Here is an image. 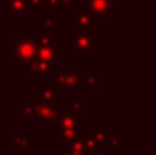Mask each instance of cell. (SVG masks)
Instances as JSON below:
<instances>
[{
  "label": "cell",
  "instance_id": "1",
  "mask_svg": "<svg viewBox=\"0 0 156 155\" xmlns=\"http://www.w3.org/2000/svg\"><path fill=\"white\" fill-rule=\"evenodd\" d=\"M38 46L34 40V37H23L15 44V58L17 61H21V67L26 68V65L37 58Z\"/></svg>",
  "mask_w": 156,
  "mask_h": 155
},
{
  "label": "cell",
  "instance_id": "2",
  "mask_svg": "<svg viewBox=\"0 0 156 155\" xmlns=\"http://www.w3.org/2000/svg\"><path fill=\"white\" fill-rule=\"evenodd\" d=\"M111 11V2L109 0H87L83 5L82 12L87 14L91 20L96 23L103 20L105 14Z\"/></svg>",
  "mask_w": 156,
  "mask_h": 155
},
{
  "label": "cell",
  "instance_id": "3",
  "mask_svg": "<svg viewBox=\"0 0 156 155\" xmlns=\"http://www.w3.org/2000/svg\"><path fill=\"white\" fill-rule=\"evenodd\" d=\"M97 44V37L94 34H85V35H79V34H73L70 35V46L77 52V55H83L91 49H94Z\"/></svg>",
  "mask_w": 156,
  "mask_h": 155
},
{
  "label": "cell",
  "instance_id": "4",
  "mask_svg": "<svg viewBox=\"0 0 156 155\" xmlns=\"http://www.w3.org/2000/svg\"><path fill=\"white\" fill-rule=\"evenodd\" d=\"M35 114L41 119L43 123H55L58 116H59V111L55 108L53 103H37L35 105Z\"/></svg>",
  "mask_w": 156,
  "mask_h": 155
},
{
  "label": "cell",
  "instance_id": "5",
  "mask_svg": "<svg viewBox=\"0 0 156 155\" xmlns=\"http://www.w3.org/2000/svg\"><path fill=\"white\" fill-rule=\"evenodd\" d=\"M56 81L61 87H65L67 90H74L77 87L79 75L76 72H67V70H56Z\"/></svg>",
  "mask_w": 156,
  "mask_h": 155
},
{
  "label": "cell",
  "instance_id": "6",
  "mask_svg": "<svg viewBox=\"0 0 156 155\" xmlns=\"http://www.w3.org/2000/svg\"><path fill=\"white\" fill-rule=\"evenodd\" d=\"M53 68V62H47V61H41V59H32L27 65L26 70L30 76H40V75H47Z\"/></svg>",
  "mask_w": 156,
  "mask_h": 155
},
{
  "label": "cell",
  "instance_id": "7",
  "mask_svg": "<svg viewBox=\"0 0 156 155\" xmlns=\"http://www.w3.org/2000/svg\"><path fill=\"white\" fill-rule=\"evenodd\" d=\"M37 59L47 61V62H59L62 61V49H56L53 46H46V47H38L37 50Z\"/></svg>",
  "mask_w": 156,
  "mask_h": 155
},
{
  "label": "cell",
  "instance_id": "8",
  "mask_svg": "<svg viewBox=\"0 0 156 155\" xmlns=\"http://www.w3.org/2000/svg\"><path fill=\"white\" fill-rule=\"evenodd\" d=\"M58 128H82V119L76 117L73 113H59Z\"/></svg>",
  "mask_w": 156,
  "mask_h": 155
},
{
  "label": "cell",
  "instance_id": "9",
  "mask_svg": "<svg viewBox=\"0 0 156 155\" xmlns=\"http://www.w3.org/2000/svg\"><path fill=\"white\" fill-rule=\"evenodd\" d=\"M96 21L91 20L87 14L83 12H79L76 15V34L79 35H85V34H90V29L91 28H96Z\"/></svg>",
  "mask_w": 156,
  "mask_h": 155
},
{
  "label": "cell",
  "instance_id": "10",
  "mask_svg": "<svg viewBox=\"0 0 156 155\" xmlns=\"http://www.w3.org/2000/svg\"><path fill=\"white\" fill-rule=\"evenodd\" d=\"M56 137L62 138L64 145H70L73 140L82 138V128H58Z\"/></svg>",
  "mask_w": 156,
  "mask_h": 155
},
{
  "label": "cell",
  "instance_id": "11",
  "mask_svg": "<svg viewBox=\"0 0 156 155\" xmlns=\"http://www.w3.org/2000/svg\"><path fill=\"white\" fill-rule=\"evenodd\" d=\"M53 99H55V91H50V90L41 87V88L35 90L34 105H37V103H53Z\"/></svg>",
  "mask_w": 156,
  "mask_h": 155
},
{
  "label": "cell",
  "instance_id": "12",
  "mask_svg": "<svg viewBox=\"0 0 156 155\" xmlns=\"http://www.w3.org/2000/svg\"><path fill=\"white\" fill-rule=\"evenodd\" d=\"M97 87V78L94 76H80L77 81V87L80 90H90V88H96Z\"/></svg>",
  "mask_w": 156,
  "mask_h": 155
},
{
  "label": "cell",
  "instance_id": "13",
  "mask_svg": "<svg viewBox=\"0 0 156 155\" xmlns=\"http://www.w3.org/2000/svg\"><path fill=\"white\" fill-rule=\"evenodd\" d=\"M27 5H29V0H9L8 9L11 12H14V14L26 12L27 11Z\"/></svg>",
  "mask_w": 156,
  "mask_h": 155
},
{
  "label": "cell",
  "instance_id": "14",
  "mask_svg": "<svg viewBox=\"0 0 156 155\" xmlns=\"http://www.w3.org/2000/svg\"><path fill=\"white\" fill-rule=\"evenodd\" d=\"M35 43L38 47H46V46H53L55 35L53 34H44V35H35L34 37Z\"/></svg>",
  "mask_w": 156,
  "mask_h": 155
},
{
  "label": "cell",
  "instance_id": "15",
  "mask_svg": "<svg viewBox=\"0 0 156 155\" xmlns=\"http://www.w3.org/2000/svg\"><path fill=\"white\" fill-rule=\"evenodd\" d=\"M90 138L91 140H94L97 145H100V143H108L109 140H111V134L109 132H99V131H91V134H90Z\"/></svg>",
  "mask_w": 156,
  "mask_h": 155
},
{
  "label": "cell",
  "instance_id": "16",
  "mask_svg": "<svg viewBox=\"0 0 156 155\" xmlns=\"http://www.w3.org/2000/svg\"><path fill=\"white\" fill-rule=\"evenodd\" d=\"M56 23V14L53 12H44L41 15V24L46 26V28H53Z\"/></svg>",
  "mask_w": 156,
  "mask_h": 155
},
{
  "label": "cell",
  "instance_id": "17",
  "mask_svg": "<svg viewBox=\"0 0 156 155\" xmlns=\"http://www.w3.org/2000/svg\"><path fill=\"white\" fill-rule=\"evenodd\" d=\"M70 151L73 152H77V154H83L85 148H83V143H82V138H77V140H73L70 143Z\"/></svg>",
  "mask_w": 156,
  "mask_h": 155
},
{
  "label": "cell",
  "instance_id": "18",
  "mask_svg": "<svg viewBox=\"0 0 156 155\" xmlns=\"http://www.w3.org/2000/svg\"><path fill=\"white\" fill-rule=\"evenodd\" d=\"M124 143H126V140H124V138H111V140L108 142L111 152H115V151H118V148H120L121 145H124Z\"/></svg>",
  "mask_w": 156,
  "mask_h": 155
},
{
  "label": "cell",
  "instance_id": "19",
  "mask_svg": "<svg viewBox=\"0 0 156 155\" xmlns=\"http://www.w3.org/2000/svg\"><path fill=\"white\" fill-rule=\"evenodd\" d=\"M23 116H26V117L35 116V105L34 103H24L23 105Z\"/></svg>",
  "mask_w": 156,
  "mask_h": 155
},
{
  "label": "cell",
  "instance_id": "20",
  "mask_svg": "<svg viewBox=\"0 0 156 155\" xmlns=\"http://www.w3.org/2000/svg\"><path fill=\"white\" fill-rule=\"evenodd\" d=\"M82 143H83V148L88 149V151H91V152H96V149H97V146H99V145H97L94 140H91L90 137L85 138V140H82Z\"/></svg>",
  "mask_w": 156,
  "mask_h": 155
},
{
  "label": "cell",
  "instance_id": "21",
  "mask_svg": "<svg viewBox=\"0 0 156 155\" xmlns=\"http://www.w3.org/2000/svg\"><path fill=\"white\" fill-rule=\"evenodd\" d=\"M70 108L73 109V111H79V109H83V99L79 96V98H76L73 102L70 103Z\"/></svg>",
  "mask_w": 156,
  "mask_h": 155
},
{
  "label": "cell",
  "instance_id": "22",
  "mask_svg": "<svg viewBox=\"0 0 156 155\" xmlns=\"http://www.w3.org/2000/svg\"><path fill=\"white\" fill-rule=\"evenodd\" d=\"M15 140H17V143H18V146H21L24 151L29 148V138H23L21 137V134H18V132H15Z\"/></svg>",
  "mask_w": 156,
  "mask_h": 155
},
{
  "label": "cell",
  "instance_id": "23",
  "mask_svg": "<svg viewBox=\"0 0 156 155\" xmlns=\"http://www.w3.org/2000/svg\"><path fill=\"white\" fill-rule=\"evenodd\" d=\"M61 5V0H46L44 2V6H58Z\"/></svg>",
  "mask_w": 156,
  "mask_h": 155
},
{
  "label": "cell",
  "instance_id": "24",
  "mask_svg": "<svg viewBox=\"0 0 156 155\" xmlns=\"http://www.w3.org/2000/svg\"><path fill=\"white\" fill-rule=\"evenodd\" d=\"M61 3H62V5H65V6H70V8H73V6H76L77 0H61Z\"/></svg>",
  "mask_w": 156,
  "mask_h": 155
},
{
  "label": "cell",
  "instance_id": "25",
  "mask_svg": "<svg viewBox=\"0 0 156 155\" xmlns=\"http://www.w3.org/2000/svg\"><path fill=\"white\" fill-rule=\"evenodd\" d=\"M64 155H82V154H77V152H73V151H68V152H65Z\"/></svg>",
  "mask_w": 156,
  "mask_h": 155
},
{
  "label": "cell",
  "instance_id": "26",
  "mask_svg": "<svg viewBox=\"0 0 156 155\" xmlns=\"http://www.w3.org/2000/svg\"><path fill=\"white\" fill-rule=\"evenodd\" d=\"M93 155H103L102 152H93Z\"/></svg>",
  "mask_w": 156,
  "mask_h": 155
}]
</instances>
